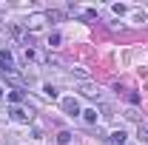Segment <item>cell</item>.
<instances>
[{
	"instance_id": "obj_8",
	"label": "cell",
	"mask_w": 148,
	"mask_h": 145,
	"mask_svg": "<svg viewBox=\"0 0 148 145\" xmlns=\"http://www.w3.org/2000/svg\"><path fill=\"white\" fill-rule=\"evenodd\" d=\"M80 17H83V20H94L97 12H94V9H86V12H80Z\"/></svg>"
},
{
	"instance_id": "obj_2",
	"label": "cell",
	"mask_w": 148,
	"mask_h": 145,
	"mask_svg": "<svg viewBox=\"0 0 148 145\" xmlns=\"http://www.w3.org/2000/svg\"><path fill=\"white\" fill-rule=\"evenodd\" d=\"M60 105H63V111H66V114H71V117H74V114H80V103H77L74 97H66Z\"/></svg>"
},
{
	"instance_id": "obj_7",
	"label": "cell",
	"mask_w": 148,
	"mask_h": 145,
	"mask_svg": "<svg viewBox=\"0 0 148 145\" xmlns=\"http://www.w3.org/2000/svg\"><path fill=\"white\" fill-rule=\"evenodd\" d=\"M83 117H86V122H97V111H94V108L83 111Z\"/></svg>"
},
{
	"instance_id": "obj_3",
	"label": "cell",
	"mask_w": 148,
	"mask_h": 145,
	"mask_svg": "<svg viewBox=\"0 0 148 145\" xmlns=\"http://www.w3.org/2000/svg\"><path fill=\"white\" fill-rule=\"evenodd\" d=\"M43 20H49V17H46V14H32L23 26H26V31H29V29H40V26H43Z\"/></svg>"
},
{
	"instance_id": "obj_11",
	"label": "cell",
	"mask_w": 148,
	"mask_h": 145,
	"mask_svg": "<svg viewBox=\"0 0 148 145\" xmlns=\"http://www.w3.org/2000/svg\"><path fill=\"white\" fill-rule=\"evenodd\" d=\"M60 43V34H49V46H57Z\"/></svg>"
},
{
	"instance_id": "obj_10",
	"label": "cell",
	"mask_w": 148,
	"mask_h": 145,
	"mask_svg": "<svg viewBox=\"0 0 148 145\" xmlns=\"http://www.w3.org/2000/svg\"><path fill=\"white\" fill-rule=\"evenodd\" d=\"M9 100H12V103H14V105H17L20 100H23V94H20V91H12V97H9Z\"/></svg>"
},
{
	"instance_id": "obj_12",
	"label": "cell",
	"mask_w": 148,
	"mask_h": 145,
	"mask_svg": "<svg viewBox=\"0 0 148 145\" xmlns=\"http://www.w3.org/2000/svg\"><path fill=\"white\" fill-rule=\"evenodd\" d=\"M0 97H3V88H0Z\"/></svg>"
},
{
	"instance_id": "obj_6",
	"label": "cell",
	"mask_w": 148,
	"mask_h": 145,
	"mask_svg": "<svg viewBox=\"0 0 148 145\" xmlns=\"http://www.w3.org/2000/svg\"><path fill=\"white\" fill-rule=\"evenodd\" d=\"M83 94H86V97H100V88H94V85H83Z\"/></svg>"
},
{
	"instance_id": "obj_9",
	"label": "cell",
	"mask_w": 148,
	"mask_h": 145,
	"mask_svg": "<svg viewBox=\"0 0 148 145\" xmlns=\"http://www.w3.org/2000/svg\"><path fill=\"white\" fill-rule=\"evenodd\" d=\"M43 94H46V97H51V100H54V97H57V88H54V85H43Z\"/></svg>"
},
{
	"instance_id": "obj_5",
	"label": "cell",
	"mask_w": 148,
	"mask_h": 145,
	"mask_svg": "<svg viewBox=\"0 0 148 145\" xmlns=\"http://www.w3.org/2000/svg\"><path fill=\"white\" fill-rule=\"evenodd\" d=\"M57 142H60V145H69V142H71V131H60V134H57Z\"/></svg>"
},
{
	"instance_id": "obj_4",
	"label": "cell",
	"mask_w": 148,
	"mask_h": 145,
	"mask_svg": "<svg viewBox=\"0 0 148 145\" xmlns=\"http://www.w3.org/2000/svg\"><path fill=\"white\" fill-rule=\"evenodd\" d=\"M108 142L111 145H125V134H123V131H114V134L108 137Z\"/></svg>"
},
{
	"instance_id": "obj_1",
	"label": "cell",
	"mask_w": 148,
	"mask_h": 145,
	"mask_svg": "<svg viewBox=\"0 0 148 145\" xmlns=\"http://www.w3.org/2000/svg\"><path fill=\"white\" fill-rule=\"evenodd\" d=\"M9 114H12V120H14V122H29V120H32V111L20 108V105H12Z\"/></svg>"
}]
</instances>
